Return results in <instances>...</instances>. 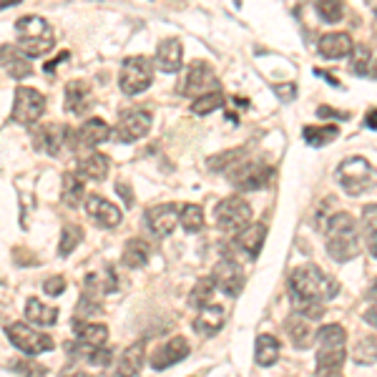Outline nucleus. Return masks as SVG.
<instances>
[{
    "mask_svg": "<svg viewBox=\"0 0 377 377\" xmlns=\"http://www.w3.org/2000/svg\"><path fill=\"white\" fill-rule=\"evenodd\" d=\"M116 191H118V196H123L126 206H133V194H131V188H128V184H121V181H118Z\"/></svg>",
    "mask_w": 377,
    "mask_h": 377,
    "instance_id": "48",
    "label": "nucleus"
},
{
    "mask_svg": "<svg viewBox=\"0 0 377 377\" xmlns=\"http://www.w3.org/2000/svg\"><path fill=\"white\" fill-rule=\"evenodd\" d=\"M352 360H355L357 365H375L377 362V339L372 337V334L357 339L355 349H352Z\"/></svg>",
    "mask_w": 377,
    "mask_h": 377,
    "instance_id": "35",
    "label": "nucleus"
},
{
    "mask_svg": "<svg viewBox=\"0 0 377 377\" xmlns=\"http://www.w3.org/2000/svg\"><path fill=\"white\" fill-rule=\"evenodd\" d=\"M224 320H227V310H224L222 305L209 302V305L201 307L199 317L194 320L196 334H201V337H211V334H217L219 330L224 327Z\"/></svg>",
    "mask_w": 377,
    "mask_h": 377,
    "instance_id": "20",
    "label": "nucleus"
},
{
    "mask_svg": "<svg viewBox=\"0 0 377 377\" xmlns=\"http://www.w3.org/2000/svg\"><path fill=\"white\" fill-rule=\"evenodd\" d=\"M16 30L21 35L18 43H38V40H53V30H50L48 21L40 16H26L16 23Z\"/></svg>",
    "mask_w": 377,
    "mask_h": 377,
    "instance_id": "19",
    "label": "nucleus"
},
{
    "mask_svg": "<svg viewBox=\"0 0 377 377\" xmlns=\"http://www.w3.org/2000/svg\"><path fill=\"white\" fill-rule=\"evenodd\" d=\"M181 63H184V45L179 38H167L156 45L154 66L159 68V71L176 73V71H181Z\"/></svg>",
    "mask_w": 377,
    "mask_h": 377,
    "instance_id": "16",
    "label": "nucleus"
},
{
    "mask_svg": "<svg viewBox=\"0 0 377 377\" xmlns=\"http://www.w3.org/2000/svg\"><path fill=\"white\" fill-rule=\"evenodd\" d=\"M89 362L91 365H96V367H106L108 362H111V349L106 347H94V349H89Z\"/></svg>",
    "mask_w": 377,
    "mask_h": 377,
    "instance_id": "43",
    "label": "nucleus"
},
{
    "mask_svg": "<svg viewBox=\"0 0 377 377\" xmlns=\"http://www.w3.org/2000/svg\"><path fill=\"white\" fill-rule=\"evenodd\" d=\"M26 317L33 325H40V327H53L58 320V310L53 305H45L38 297H30L28 305H26Z\"/></svg>",
    "mask_w": 377,
    "mask_h": 377,
    "instance_id": "28",
    "label": "nucleus"
},
{
    "mask_svg": "<svg viewBox=\"0 0 377 377\" xmlns=\"http://www.w3.org/2000/svg\"><path fill=\"white\" fill-rule=\"evenodd\" d=\"M211 282H214L217 289H222L224 294L237 297V294L242 292V287H244V272H242V266H239L237 261L224 257V259H219V264L214 266Z\"/></svg>",
    "mask_w": 377,
    "mask_h": 377,
    "instance_id": "11",
    "label": "nucleus"
},
{
    "mask_svg": "<svg viewBox=\"0 0 377 377\" xmlns=\"http://www.w3.org/2000/svg\"><path fill=\"white\" fill-rule=\"evenodd\" d=\"M179 224H181L186 232H201V227H204V211H201V206L196 204H186L181 206V217H179Z\"/></svg>",
    "mask_w": 377,
    "mask_h": 377,
    "instance_id": "37",
    "label": "nucleus"
},
{
    "mask_svg": "<svg viewBox=\"0 0 377 377\" xmlns=\"http://www.w3.org/2000/svg\"><path fill=\"white\" fill-rule=\"evenodd\" d=\"M344 342H347V332L339 325H325L317 332V375L320 372L342 370L344 365Z\"/></svg>",
    "mask_w": 377,
    "mask_h": 377,
    "instance_id": "4",
    "label": "nucleus"
},
{
    "mask_svg": "<svg viewBox=\"0 0 377 377\" xmlns=\"http://www.w3.org/2000/svg\"><path fill=\"white\" fill-rule=\"evenodd\" d=\"M222 106H224V94L222 91H214V94H206V96L194 99L191 111H194L196 116H206V113L217 111V108H222Z\"/></svg>",
    "mask_w": 377,
    "mask_h": 377,
    "instance_id": "38",
    "label": "nucleus"
},
{
    "mask_svg": "<svg viewBox=\"0 0 377 377\" xmlns=\"http://www.w3.org/2000/svg\"><path fill=\"white\" fill-rule=\"evenodd\" d=\"M45 111V96L28 86H21L16 91V103H13V121L21 126H33L35 121H40Z\"/></svg>",
    "mask_w": 377,
    "mask_h": 377,
    "instance_id": "7",
    "label": "nucleus"
},
{
    "mask_svg": "<svg viewBox=\"0 0 377 377\" xmlns=\"http://www.w3.org/2000/svg\"><path fill=\"white\" fill-rule=\"evenodd\" d=\"M154 81V61L146 56H131L121 63L118 73V86L126 96H139Z\"/></svg>",
    "mask_w": 377,
    "mask_h": 377,
    "instance_id": "5",
    "label": "nucleus"
},
{
    "mask_svg": "<svg viewBox=\"0 0 377 377\" xmlns=\"http://www.w3.org/2000/svg\"><path fill=\"white\" fill-rule=\"evenodd\" d=\"M43 292L48 294V297H61V294L66 292V279H63V277H50V279H45Z\"/></svg>",
    "mask_w": 377,
    "mask_h": 377,
    "instance_id": "45",
    "label": "nucleus"
},
{
    "mask_svg": "<svg viewBox=\"0 0 377 377\" xmlns=\"http://www.w3.org/2000/svg\"><path fill=\"white\" fill-rule=\"evenodd\" d=\"M274 94H277L279 99L284 101V103H289V101H294V96H297V86H294V84L274 86Z\"/></svg>",
    "mask_w": 377,
    "mask_h": 377,
    "instance_id": "46",
    "label": "nucleus"
},
{
    "mask_svg": "<svg viewBox=\"0 0 377 377\" xmlns=\"http://www.w3.org/2000/svg\"><path fill=\"white\" fill-rule=\"evenodd\" d=\"M334 176H337L339 186L349 196H362L377 186V169L367 159H362V156L344 159L337 167V171H334Z\"/></svg>",
    "mask_w": 377,
    "mask_h": 377,
    "instance_id": "3",
    "label": "nucleus"
},
{
    "mask_svg": "<svg viewBox=\"0 0 377 377\" xmlns=\"http://www.w3.org/2000/svg\"><path fill=\"white\" fill-rule=\"evenodd\" d=\"M352 73L355 76H365V73H370V50L365 48V45H357V48H352Z\"/></svg>",
    "mask_w": 377,
    "mask_h": 377,
    "instance_id": "41",
    "label": "nucleus"
},
{
    "mask_svg": "<svg viewBox=\"0 0 377 377\" xmlns=\"http://www.w3.org/2000/svg\"><path fill=\"white\" fill-rule=\"evenodd\" d=\"M370 73H372V76H375V78H377V61H375V63H372V68H370Z\"/></svg>",
    "mask_w": 377,
    "mask_h": 377,
    "instance_id": "54",
    "label": "nucleus"
},
{
    "mask_svg": "<svg viewBox=\"0 0 377 377\" xmlns=\"http://www.w3.org/2000/svg\"><path fill=\"white\" fill-rule=\"evenodd\" d=\"M66 133H68L66 126H61V123H56V121L43 123V126L33 133L35 149L45 151V154H50V156H58L63 151V144H66Z\"/></svg>",
    "mask_w": 377,
    "mask_h": 377,
    "instance_id": "17",
    "label": "nucleus"
},
{
    "mask_svg": "<svg viewBox=\"0 0 377 377\" xmlns=\"http://www.w3.org/2000/svg\"><path fill=\"white\" fill-rule=\"evenodd\" d=\"M81 239H84V229L78 227V224H66L61 229V244H58V254L68 257L78 244H81Z\"/></svg>",
    "mask_w": 377,
    "mask_h": 377,
    "instance_id": "36",
    "label": "nucleus"
},
{
    "mask_svg": "<svg viewBox=\"0 0 377 377\" xmlns=\"http://www.w3.org/2000/svg\"><path fill=\"white\" fill-rule=\"evenodd\" d=\"M254 360L261 367H272L279 360V342L272 334H259L254 347Z\"/></svg>",
    "mask_w": 377,
    "mask_h": 377,
    "instance_id": "30",
    "label": "nucleus"
},
{
    "mask_svg": "<svg viewBox=\"0 0 377 377\" xmlns=\"http://www.w3.org/2000/svg\"><path fill=\"white\" fill-rule=\"evenodd\" d=\"M362 239L367 252L377 259V204L362 206Z\"/></svg>",
    "mask_w": 377,
    "mask_h": 377,
    "instance_id": "29",
    "label": "nucleus"
},
{
    "mask_svg": "<svg viewBox=\"0 0 377 377\" xmlns=\"http://www.w3.org/2000/svg\"><path fill=\"white\" fill-rule=\"evenodd\" d=\"M365 126L372 128V131H377V108H372V111L365 116Z\"/></svg>",
    "mask_w": 377,
    "mask_h": 377,
    "instance_id": "50",
    "label": "nucleus"
},
{
    "mask_svg": "<svg viewBox=\"0 0 377 377\" xmlns=\"http://www.w3.org/2000/svg\"><path fill=\"white\" fill-rule=\"evenodd\" d=\"M320 377H344L342 370H332V372H320Z\"/></svg>",
    "mask_w": 377,
    "mask_h": 377,
    "instance_id": "53",
    "label": "nucleus"
},
{
    "mask_svg": "<svg viewBox=\"0 0 377 377\" xmlns=\"http://www.w3.org/2000/svg\"><path fill=\"white\" fill-rule=\"evenodd\" d=\"M252 222V206L242 196H227L217 206V224L227 232H242Z\"/></svg>",
    "mask_w": 377,
    "mask_h": 377,
    "instance_id": "9",
    "label": "nucleus"
},
{
    "mask_svg": "<svg viewBox=\"0 0 377 377\" xmlns=\"http://www.w3.org/2000/svg\"><path fill=\"white\" fill-rule=\"evenodd\" d=\"M86 214H89L91 219H94L99 227L103 229H113L121 224V209H118L116 204H111V201L106 199V196L101 194H91L86 196Z\"/></svg>",
    "mask_w": 377,
    "mask_h": 377,
    "instance_id": "14",
    "label": "nucleus"
},
{
    "mask_svg": "<svg viewBox=\"0 0 377 377\" xmlns=\"http://www.w3.org/2000/svg\"><path fill=\"white\" fill-rule=\"evenodd\" d=\"M111 171V159L106 154H91L84 161H78V176L91 181H103Z\"/></svg>",
    "mask_w": 377,
    "mask_h": 377,
    "instance_id": "25",
    "label": "nucleus"
},
{
    "mask_svg": "<svg viewBox=\"0 0 377 377\" xmlns=\"http://www.w3.org/2000/svg\"><path fill=\"white\" fill-rule=\"evenodd\" d=\"M214 91H217V76H214L209 63H204V61L191 63L186 71V78H184V84L179 86V94L188 96V99H199V96L214 94Z\"/></svg>",
    "mask_w": 377,
    "mask_h": 377,
    "instance_id": "8",
    "label": "nucleus"
},
{
    "mask_svg": "<svg viewBox=\"0 0 377 377\" xmlns=\"http://www.w3.org/2000/svg\"><path fill=\"white\" fill-rule=\"evenodd\" d=\"M188 352H191V347H188L186 337L179 334V337H171L169 342H164L154 355H151V367H154V370H169L171 365L181 362L184 357H188Z\"/></svg>",
    "mask_w": 377,
    "mask_h": 377,
    "instance_id": "15",
    "label": "nucleus"
},
{
    "mask_svg": "<svg viewBox=\"0 0 377 377\" xmlns=\"http://www.w3.org/2000/svg\"><path fill=\"white\" fill-rule=\"evenodd\" d=\"M352 38L347 33H327L320 38V53L325 58H344L352 53Z\"/></svg>",
    "mask_w": 377,
    "mask_h": 377,
    "instance_id": "27",
    "label": "nucleus"
},
{
    "mask_svg": "<svg viewBox=\"0 0 377 377\" xmlns=\"http://www.w3.org/2000/svg\"><path fill=\"white\" fill-rule=\"evenodd\" d=\"M6 334L26 355H40V352H50V349L56 347L50 334L40 332V330L30 327V325H23V322H11L6 327Z\"/></svg>",
    "mask_w": 377,
    "mask_h": 377,
    "instance_id": "6",
    "label": "nucleus"
},
{
    "mask_svg": "<svg viewBox=\"0 0 377 377\" xmlns=\"http://www.w3.org/2000/svg\"><path fill=\"white\" fill-rule=\"evenodd\" d=\"M287 332H289V337H292L294 347L305 349L312 344V327H310V322H307V317H302V315L287 317Z\"/></svg>",
    "mask_w": 377,
    "mask_h": 377,
    "instance_id": "31",
    "label": "nucleus"
},
{
    "mask_svg": "<svg viewBox=\"0 0 377 377\" xmlns=\"http://www.w3.org/2000/svg\"><path fill=\"white\" fill-rule=\"evenodd\" d=\"M365 322L367 325H372V327H377V302L365 312Z\"/></svg>",
    "mask_w": 377,
    "mask_h": 377,
    "instance_id": "49",
    "label": "nucleus"
},
{
    "mask_svg": "<svg viewBox=\"0 0 377 377\" xmlns=\"http://www.w3.org/2000/svg\"><path fill=\"white\" fill-rule=\"evenodd\" d=\"M0 63L6 66V71L11 73L13 78H28L30 73H33V68H30L28 58L23 56L21 50L13 48V45H6V48H0Z\"/></svg>",
    "mask_w": 377,
    "mask_h": 377,
    "instance_id": "26",
    "label": "nucleus"
},
{
    "mask_svg": "<svg viewBox=\"0 0 377 377\" xmlns=\"http://www.w3.org/2000/svg\"><path fill=\"white\" fill-rule=\"evenodd\" d=\"M214 282H211V277L209 279H201V282H196V287H194V292L188 294V305L191 307H204V305H209L211 302V294H214Z\"/></svg>",
    "mask_w": 377,
    "mask_h": 377,
    "instance_id": "39",
    "label": "nucleus"
},
{
    "mask_svg": "<svg viewBox=\"0 0 377 377\" xmlns=\"http://www.w3.org/2000/svg\"><path fill=\"white\" fill-rule=\"evenodd\" d=\"M94 106V94H91V86L86 81H68L66 84V111L68 113H86Z\"/></svg>",
    "mask_w": 377,
    "mask_h": 377,
    "instance_id": "21",
    "label": "nucleus"
},
{
    "mask_svg": "<svg viewBox=\"0 0 377 377\" xmlns=\"http://www.w3.org/2000/svg\"><path fill=\"white\" fill-rule=\"evenodd\" d=\"M61 199H63V204H68V206L81 204V199H84V179L78 176V174H73V171L63 174V179H61Z\"/></svg>",
    "mask_w": 377,
    "mask_h": 377,
    "instance_id": "32",
    "label": "nucleus"
},
{
    "mask_svg": "<svg viewBox=\"0 0 377 377\" xmlns=\"http://www.w3.org/2000/svg\"><path fill=\"white\" fill-rule=\"evenodd\" d=\"M234 106H237V108H247V106H249V101H247V99H239V96H234Z\"/></svg>",
    "mask_w": 377,
    "mask_h": 377,
    "instance_id": "52",
    "label": "nucleus"
},
{
    "mask_svg": "<svg viewBox=\"0 0 377 377\" xmlns=\"http://www.w3.org/2000/svg\"><path fill=\"white\" fill-rule=\"evenodd\" d=\"M73 332H76V337L89 349L103 347L106 339H108V327H106L103 322H76Z\"/></svg>",
    "mask_w": 377,
    "mask_h": 377,
    "instance_id": "23",
    "label": "nucleus"
},
{
    "mask_svg": "<svg viewBox=\"0 0 377 377\" xmlns=\"http://www.w3.org/2000/svg\"><path fill=\"white\" fill-rule=\"evenodd\" d=\"M108 136H111V126L103 118H89L86 123H81L76 133V149H96Z\"/></svg>",
    "mask_w": 377,
    "mask_h": 377,
    "instance_id": "18",
    "label": "nucleus"
},
{
    "mask_svg": "<svg viewBox=\"0 0 377 377\" xmlns=\"http://www.w3.org/2000/svg\"><path fill=\"white\" fill-rule=\"evenodd\" d=\"M264 237H266V227L264 224H249V227H244L242 232H239L237 237V247L242 252H247V257L249 259H257L261 252V244H264Z\"/></svg>",
    "mask_w": 377,
    "mask_h": 377,
    "instance_id": "22",
    "label": "nucleus"
},
{
    "mask_svg": "<svg viewBox=\"0 0 377 377\" xmlns=\"http://www.w3.org/2000/svg\"><path fill=\"white\" fill-rule=\"evenodd\" d=\"M325 247H327V254L339 264L355 259L360 254L357 222L352 219V214L337 211L334 217H330L327 227H325Z\"/></svg>",
    "mask_w": 377,
    "mask_h": 377,
    "instance_id": "2",
    "label": "nucleus"
},
{
    "mask_svg": "<svg viewBox=\"0 0 377 377\" xmlns=\"http://www.w3.org/2000/svg\"><path fill=\"white\" fill-rule=\"evenodd\" d=\"M144 355H146L144 342L128 344V347L121 352V362H118V367H116V375L118 377H136L141 372V365H144Z\"/></svg>",
    "mask_w": 377,
    "mask_h": 377,
    "instance_id": "24",
    "label": "nucleus"
},
{
    "mask_svg": "<svg viewBox=\"0 0 377 377\" xmlns=\"http://www.w3.org/2000/svg\"><path fill=\"white\" fill-rule=\"evenodd\" d=\"M317 116L320 118H339V121H342V118H349V113L334 111V108H330V106H320V108H317Z\"/></svg>",
    "mask_w": 377,
    "mask_h": 377,
    "instance_id": "47",
    "label": "nucleus"
},
{
    "mask_svg": "<svg viewBox=\"0 0 377 377\" xmlns=\"http://www.w3.org/2000/svg\"><path fill=\"white\" fill-rule=\"evenodd\" d=\"M13 370L21 372V375H26V377H43V375H45L43 367L35 365V362H30V360H21V362H16V365H13Z\"/></svg>",
    "mask_w": 377,
    "mask_h": 377,
    "instance_id": "44",
    "label": "nucleus"
},
{
    "mask_svg": "<svg viewBox=\"0 0 377 377\" xmlns=\"http://www.w3.org/2000/svg\"><path fill=\"white\" fill-rule=\"evenodd\" d=\"M315 73H317V76H322V78H327V81H330V84L334 86V89H337V86H339V84H337V78H334L332 73H327V71H320V68H317Z\"/></svg>",
    "mask_w": 377,
    "mask_h": 377,
    "instance_id": "51",
    "label": "nucleus"
},
{
    "mask_svg": "<svg viewBox=\"0 0 377 377\" xmlns=\"http://www.w3.org/2000/svg\"><path fill=\"white\" fill-rule=\"evenodd\" d=\"M242 154H244V149H234V151H224V154H219V156H211L209 169L211 171H219V169L229 167V164H239Z\"/></svg>",
    "mask_w": 377,
    "mask_h": 377,
    "instance_id": "42",
    "label": "nucleus"
},
{
    "mask_svg": "<svg viewBox=\"0 0 377 377\" xmlns=\"http://www.w3.org/2000/svg\"><path fill=\"white\" fill-rule=\"evenodd\" d=\"M339 292V284L330 274H325L317 264H302L289 274V297L302 317L325 315V302H330Z\"/></svg>",
    "mask_w": 377,
    "mask_h": 377,
    "instance_id": "1",
    "label": "nucleus"
},
{
    "mask_svg": "<svg viewBox=\"0 0 377 377\" xmlns=\"http://www.w3.org/2000/svg\"><path fill=\"white\" fill-rule=\"evenodd\" d=\"M305 141L310 146H327L330 141H334L339 136V126L327 123V126H305Z\"/></svg>",
    "mask_w": 377,
    "mask_h": 377,
    "instance_id": "34",
    "label": "nucleus"
},
{
    "mask_svg": "<svg viewBox=\"0 0 377 377\" xmlns=\"http://www.w3.org/2000/svg\"><path fill=\"white\" fill-rule=\"evenodd\" d=\"M149 131H151V113L149 111L131 108V111L121 113V118H118L116 136H118V141H123V144H133V141L144 139Z\"/></svg>",
    "mask_w": 377,
    "mask_h": 377,
    "instance_id": "12",
    "label": "nucleus"
},
{
    "mask_svg": "<svg viewBox=\"0 0 377 377\" xmlns=\"http://www.w3.org/2000/svg\"><path fill=\"white\" fill-rule=\"evenodd\" d=\"M272 167H266L261 161H247V164L239 161V167L229 174V181L242 191H257L272 181Z\"/></svg>",
    "mask_w": 377,
    "mask_h": 377,
    "instance_id": "10",
    "label": "nucleus"
},
{
    "mask_svg": "<svg viewBox=\"0 0 377 377\" xmlns=\"http://www.w3.org/2000/svg\"><path fill=\"white\" fill-rule=\"evenodd\" d=\"M315 11L320 13V18L325 23H337L339 18H342L344 8H342V3H337V0H327V3H317Z\"/></svg>",
    "mask_w": 377,
    "mask_h": 377,
    "instance_id": "40",
    "label": "nucleus"
},
{
    "mask_svg": "<svg viewBox=\"0 0 377 377\" xmlns=\"http://www.w3.org/2000/svg\"><path fill=\"white\" fill-rule=\"evenodd\" d=\"M123 264L131 266V269H139L149 261V247H146L144 239H128L126 247H123V254H121Z\"/></svg>",
    "mask_w": 377,
    "mask_h": 377,
    "instance_id": "33",
    "label": "nucleus"
},
{
    "mask_svg": "<svg viewBox=\"0 0 377 377\" xmlns=\"http://www.w3.org/2000/svg\"><path fill=\"white\" fill-rule=\"evenodd\" d=\"M179 217L181 209L176 204H156L146 211V224L156 237H169L179 227Z\"/></svg>",
    "mask_w": 377,
    "mask_h": 377,
    "instance_id": "13",
    "label": "nucleus"
}]
</instances>
